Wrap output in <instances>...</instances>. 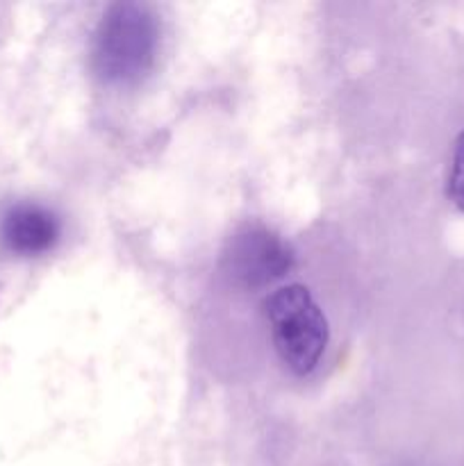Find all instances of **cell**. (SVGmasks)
I'll return each mask as SVG.
<instances>
[{"label": "cell", "instance_id": "1", "mask_svg": "<svg viewBox=\"0 0 464 466\" xmlns=\"http://www.w3.org/2000/svg\"><path fill=\"white\" fill-rule=\"evenodd\" d=\"M159 23L146 5L118 3L107 9L94 35L91 64L107 85H136L153 68Z\"/></svg>", "mask_w": 464, "mask_h": 466}, {"label": "cell", "instance_id": "2", "mask_svg": "<svg viewBox=\"0 0 464 466\" xmlns=\"http://www.w3.org/2000/svg\"><path fill=\"white\" fill-rule=\"evenodd\" d=\"M264 309L282 364L296 376H309L330 339L326 314L317 300L303 285H287L268 296Z\"/></svg>", "mask_w": 464, "mask_h": 466}, {"label": "cell", "instance_id": "3", "mask_svg": "<svg viewBox=\"0 0 464 466\" xmlns=\"http://www.w3.org/2000/svg\"><path fill=\"white\" fill-rule=\"evenodd\" d=\"M227 271L241 285L259 287L285 276L294 255L285 241L262 228H250L235 237L226 255Z\"/></svg>", "mask_w": 464, "mask_h": 466}, {"label": "cell", "instance_id": "4", "mask_svg": "<svg viewBox=\"0 0 464 466\" xmlns=\"http://www.w3.org/2000/svg\"><path fill=\"white\" fill-rule=\"evenodd\" d=\"M62 235L59 218L36 203H16L0 218V239L5 248L21 258H35L57 244Z\"/></svg>", "mask_w": 464, "mask_h": 466}, {"label": "cell", "instance_id": "5", "mask_svg": "<svg viewBox=\"0 0 464 466\" xmlns=\"http://www.w3.org/2000/svg\"><path fill=\"white\" fill-rule=\"evenodd\" d=\"M446 194L450 203L464 212V130L459 132L453 146V159H450L449 182H446Z\"/></svg>", "mask_w": 464, "mask_h": 466}]
</instances>
